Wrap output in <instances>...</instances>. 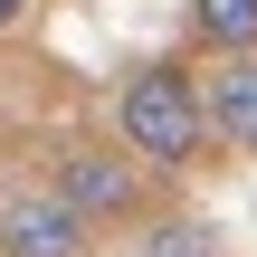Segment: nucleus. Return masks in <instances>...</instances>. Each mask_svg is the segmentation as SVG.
I'll return each instance as SVG.
<instances>
[{
    "mask_svg": "<svg viewBox=\"0 0 257 257\" xmlns=\"http://www.w3.org/2000/svg\"><path fill=\"white\" fill-rule=\"evenodd\" d=\"M114 134L124 153L162 162V172H191L210 153V105H200V76L191 67H134L124 95H114Z\"/></svg>",
    "mask_w": 257,
    "mask_h": 257,
    "instance_id": "f257e3e1",
    "label": "nucleus"
},
{
    "mask_svg": "<svg viewBox=\"0 0 257 257\" xmlns=\"http://www.w3.org/2000/svg\"><path fill=\"white\" fill-rule=\"evenodd\" d=\"M48 191H57L86 229H95V219H124V210L143 200V191H134V162H114V153H57V181H48Z\"/></svg>",
    "mask_w": 257,
    "mask_h": 257,
    "instance_id": "f03ea898",
    "label": "nucleus"
},
{
    "mask_svg": "<svg viewBox=\"0 0 257 257\" xmlns=\"http://www.w3.org/2000/svg\"><path fill=\"white\" fill-rule=\"evenodd\" d=\"M76 248H86V219H76L57 191L0 210V257H76Z\"/></svg>",
    "mask_w": 257,
    "mask_h": 257,
    "instance_id": "7ed1b4c3",
    "label": "nucleus"
},
{
    "mask_svg": "<svg viewBox=\"0 0 257 257\" xmlns=\"http://www.w3.org/2000/svg\"><path fill=\"white\" fill-rule=\"evenodd\" d=\"M200 105H210V143L257 162V57H219L200 76Z\"/></svg>",
    "mask_w": 257,
    "mask_h": 257,
    "instance_id": "20e7f679",
    "label": "nucleus"
},
{
    "mask_svg": "<svg viewBox=\"0 0 257 257\" xmlns=\"http://www.w3.org/2000/svg\"><path fill=\"white\" fill-rule=\"evenodd\" d=\"M191 38L219 57H257V0H191Z\"/></svg>",
    "mask_w": 257,
    "mask_h": 257,
    "instance_id": "39448f33",
    "label": "nucleus"
},
{
    "mask_svg": "<svg viewBox=\"0 0 257 257\" xmlns=\"http://www.w3.org/2000/svg\"><path fill=\"white\" fill-rule=\"evenodd\" d=\"M143 257H219V238H210L200 219H153V229H143Z\"/></svg>",
    "mask_w": 257,
    "mask_h": 257,
    "instance_id": "423d86ee",
    "label": "nucleus"
},
{
    "mask_svg": "<svg viewBox=\"0 0 257 257\" xmlns=\"http://www.w3.org/2000/svg\"><path fill=\"white\" fill-rule=\"evenodd\" d=\"M19 10H29V0H0V29H19Z\"/></svg>",
    "mask_w": 257,
    "mask_h": 257,
    "instance_id": "0eeeda50",
    "label": "nucleus"
}]
</instances>
